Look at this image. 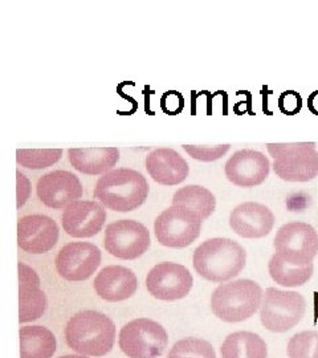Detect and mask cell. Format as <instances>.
I'll list each match as a JSON object with an SVG mask.
<instances>
[{
	"mask_svg": "<svg viewBox=\"0 0 318 358\" xmlns=\"http://www.w3.org/2000/svg\"><path fill=\"white\" fill-rule=\"evenodd\" d=\"M19 321L38 320L47 309V297L40 289V279L35 269L19 263Z\"/></svg>",
	"mask_w": 318,
	"mask_h": 358,
	"instance_id": "cell-18",
	"label": "cell"
},
{
	"mask_svg": "<svg viewBox=\"0 0 318 358\" xmlns=\"http://www.w3.org/2000/svg\"><path fill=\"white\" fill-rule=\"evenodd\" d=\"M149 195V183L140 171L133 169H117L99 178L94 189V198L103 207L127 213L137 210L145 203Z\"/></svg>",
	"mask_w": 318,
	"mask_h": 358,
	"instance_id": "cell-3",
	"label": "cell"
},
{
	"mask_svg": "<svg viewBox=\"0 0 318 358\" xmlns=\"http://www.w3.org/2000/svg\"><path fill=\"white\" fill-rule=\"evenodd\" d=\"M245 250L227 238L208 239L194 252V268L208 282H229L236 278L245 267Z\"/></svg>",
	"mask_w": 318,
	"mask_h": 358,
	"instance_id": "cell-2",
	"label": "cell"
},
{
	"mask_svg": "<svg viewBox=\"0 0 318 358\" xmlns=\"http://www.w3.org/2000/svg\"><path fill=\"white\" fill-rule=\"evenodd\" d=\"M36 192L38 199L47 207L65 210L82 196V185L73 173L56 170L38 179Z\"/></svg>",
	"mask_w": 318,
	"mask_h": 358,
	"instance_id": "cell-13",
	"label": "cell"
},
{
	"mask_svg": "<svg viewBox=\"0 0 318 358\" xmlns=\"http://www.w3.org/2000/svg\"><path fill=\"white\" fill-rule=\"evenodd\" d=\"M59 241L56 222L45 215H27L17 223V244L29 254L51 251Z\"/></svg>",
	"mask_w": 318,
	"mask_h": 358,
	"instance_id": "cell-14",
	"label": "cell"
},
{
	"mask_svg": "<svg viewBox=\"0 0 318 358\" xmlns=\"http://www.w3.org/2000/svg\"><path fill=\"white\" fill-rule=\"evenodd\" d=\"M68 157L71 165L77 171L88 176H99L112 171L120 159L117 148H84L69 149Z\"/></svg>",
	"mask_w": 318,
	"mask_h": 358,
	"instance_id": "cell-21",
	"label": "cell"
},
{
	"mask_svg": "<svg viewBox=\"0 0 318 358\" xmlns=\"http://www.w3.org/2000/svg\"><path fill=\"white\" fill-rule=\"evenodd\" d=\"M150 232L137 220L121 219L105 231V250L118 259L134 260L150 247Z\"/></svg>",
	"mask_w": 318,
	"mask_h": 358,
	"instance_id": "cell-10",
	"label": "cell"
},
{
	"mask_svg": "<svg viewBox=\"0 0 318 358\" xmlns=\"http://www.w3.org/2000/svg\"><path fill=\"white\" fill-rule=\"evenodd\" d=\"M229 226L245 239L264 238L275 226V215L267 206L244 202L235 207L229 215Z\"/></svg>",
	"mask_w": 318,
	"mask_h": 358,
	"instance_id": "cell-17",
	"label": "cell"
},
{
	"mask_svg": "<svg viewBox=\"0 0 318 358\" xmlns=\"http://www.w3.org/2000/svg\"><path fill=\"white\" fill-rule=\"evenodd\" d=\"M173 206L186 207L204 220L214 214L217 199L214 194L203 186L190 185L174 194Z\"/></svg>",
	"mask_w": 318,
	"mask_h": 358,
	"instance_id": "cell-24",
	"label": "cell"
},
{
	"mask_svg": "<svg viewBox=\"0 0 318 358\" xmlns=\"http://www.w3.org/2000/svg\"><path fill=\"white\" fill-rule=\"evenodd\" d=\"M19 336L20 358H51L56 352V338L45 327H24Z\"/></svg>",
	"mask_w": 318,
	"mask_h": 358,
	"instance_id": "cell-22",
	"label": "cell"
},
{
	"mask_svg": "<svg viewBox=\"0 0 318 358\" xmlns=\"http://www.w3.org/2000/svg\"><path fill=\"white\" fill-rule=\"evenodd\" d=\"M305 312L303 294L268 288L260 306V320L270 332H288L303 320Z\"/></svg>",
	"mask_w": 318,
	"mask_h": 358,
	"instance_id": "cell-6",
	"label": "cell"
},
{
	"mask_svg": "<svg viewBox=\"0 0 318 358\" xmlns=\"http://www.w3.org/2000/svg\"><path fill=\"white\" fill-rule=\"evenodd\" d=\"M65 338L68 346L77 353L102 357L115 345V322L101 312L82 310L68 321Z\"/></svg>",
	"mask_w": 318,
	"mask_h": 358,
	"instance_id": "cell-1",
	"label": "cell"
},
{
	"mask_svg": "<svg viewBox=\"0 0 318 358\" xmlns=\"http://www.w3.org/2000/svg\"><path fill=\"white\" fill-rule=\"evenodd\" d=\"M106 210L96 201H77L64 210L63 229L73 238H92L102 230Z\"/></svg>",
	"mask_w": 318,
	"mask_h": 358,
	"instance_id": "cell-16",
	"label": "cell"
},
{
	"mask_svg": "<svg viewBox=\"0 0 318 358\" xmlns=\"http://www.w3.org/2000/svg\"><path fill=\"white\" fill-rule=\"evenodd\" d=\"M159 103L166 115H177L185 108V99L177 90H168L162 94Z\"/></svg>",
	"mask_w": 318,
	"mask_h": 358,
	"instance_id": "cell-31",
	"label": "cell"
},
{
	"mask_svg": "<svg viewBox=\"0 0 318 358\" xmlns=\"http://www.w3.org/2000/svg\"><path fill=\"white\" fill-rule=\"evenodd\" d=\"M289 358H318V332L297 333L288 344Z\"/></svg>",
	"mask_w": 318,
	"mask_h": 358,
	"instance_id": "cell-28",
	"label": "cell"
},
{
	"mask_svg": "<svg viewBox=\"0 0 318 358\" xmlns=\"http://www.w3.org/2000/svg\"><path fill=\"white\" fill-rule=\"evenodd\" d=\"M192 275L185 266L164 262L147 273L146 287L149 294L158 300L175 301L185 299L192 288Z\"/></svg>",
	"mask_w": 318,
	"mask_h": 358,
	"instance_id": "cell-11",
	"label": "cell"
},
{
	"mask_svg": "<svg viewBox=\"0 0 318 358\" xmlns=\"http://www.w3.org/2000/svg\"><path fill=\"white\" fill-rule=\"evenodd\" d=\"M62 155V149H17L16 162L22 167L38 170L55 165Z\"/></svg>",
	"mask_w": 318,
	"mask_h": 358,
	"instance_id": "cell-26",
	"label": "cell"
},
{
	"mask_svg": "<svg viewBox=\"0 0 318 358\" xmlns=\"http://www.w3.org/2000/svg\"><path fill=\"white\" fill-rule=\"evenodd\" d=\"M17 177V208H20L24 205L31 194V183L26 178L24 174H22L20 171L16 173Z\"/></svg>",
	"mask_w": 318,
	"mask_h": 358,
	"instance_id": "cell-32",
	"label": "cell"
},
{
	"mask_svg": "<svg viewBox=\"0 0 318 358\" xmlns=\"http://www.w3.org/2000/svg\"><path fill=\"white\" fill-rule=\"evenodd\" d=\"M229 145H217V146H194L185 145L183 149L196 161L212 162L222 158L229 150Z\"/></svg>",
	"mask_w": 318,
	"mask_h": 358,
	"instance_id": "cell-29",
	"label": "cell"
},
{
	"mask_svg": "<svg viewBox=\"0 0 318 358\" xmlns=\"http://www.w3.org/2000/svg\"><path fill=\"white\" fill-rule=\"evenodd\" d=\"M101 264V251L94 244L73 242L64 245L56 257V269L68 282L89 279Z\"/></svg>",
	"mask_w": 318,
	"mask_h": 358,
	"instance_id": "cell-12",
	"label": "cell"
},
{
	"mask_svg": "<svg viewBox=\"0 0 318 358\" xmlns=\"http://www.w3.org/2000/svg\"><path fill=\"white\" fill-rule=\"evenodd\" d=\"M273 245L276 254L294 266L313 263L318 254V234L304 222H291L277 231Z\"/></svg>",
	"mask_w": 318,
	"mask_h": 358,
	"instance_id": "cell-9",
	"label": "cell"
},
{
	"mask_svg": "<svg viewBox=\"0 0 318 358\" xmlns=\"http://www.w3.org/2000/svg\"><path fill=\"white\" fill-rule=\"evenodd\" d=\"M270 164L268 157L252 149H243L229 158L226 164V177L239 187L261 185L269 176Z\"/></svg>",
	"mask_w": 318,
	"mask_h": 358,
	"instance_id": "cell-15",
	"label": "cell"
},
{
	"mask_svg": "<svg viewBox=\"0 0 318 358\" xmlns=\"http://www.w3.org/2000/svg\"><path fill=\"white\" fill-rule=\"evenodd\" d=\"M203 219L189 208L171 206L155 219L154 231L158 242L170 248H185L201 235Z\"/></svg>",
	"mask_w": 318,
	"mask_h": 358,
	"instance_id": "cell-8",
	"label": "cell"
},
{
	"mask_svg": "<svg viewBox=\"0 0 318 358\" xmlns=\"http://www.w3.org/2000/svg\"><path fill=\"white\" fill-rule=\"evenodd\" d=\"M276 176L287 182H309L318 176V152L315 142L268 143Z\"/></svg>",
	"mask_w": 318,
	"mask_h": 358,
	"instance_id": "cell-5",
	"label": "cell"
},
{
	"mask_svg": "<svg viewBox=\"0 0 318 358\" xmlns=\"http://www.w3.org/2000/svg\"><path fill=\"white\" fill-rule=\"evenodd\" d=\"M220 352L223 358H267L268 356L266 341L252 332L229 334Z\"/></svg>",
	"mask_w": 318,
	"mask_h": 358,
	"instance_id": "cell-23",
	"label": "cell"
},
{
	"mask_svg": "<svg viewBox=\"0 0 318 358\" xmlns=\"http://www.w3.org/2000/svg\"><path fill=\"white\" fill-rule=\"evenodd\" d=\"M269 275L273 282L282 287H301L304 285L313 275V263L306 266H294L284 259H281L277 254L272 256L269 260Z\"/></svg>",
	"mask_w": 318,
	"mask_h": 358,
	"instance_id": "cell-25",
	"label": "cell"
},
{
	"mask_svg": "<svg viewBox=\"0 0 318 358\" xmlns=\"http://www.w3.org/2000/svg\"><path fill=\"white\" fill-rule=\"evenodd\" d=\"M93 284L96 294L110 303L130 299L138 288L136 273L122 266H109L101 269Z\"/></svg>",
	"mask_w": 318,
	"mask_h": 358,
	"instance_id": "cell-19",
	"label": "cell"
},
{
	"mask_svg": "<svg viewBox=\"0 0 318 358\" xmlns=\"http://www.w3.org/2000/svg\"><path fill=\"white\" fill-rule=\"evenodd\" d=\"M146 170L159 185L175 186L187 178L190 167L174 149H157L146 157Z\"/></svg>",
	"mask_w": 318,
	"mask_h": 358,
	"instance_id": "cell-20",
	"label": "cell"
},
{
	"mask_svg": "<svg viewBox=\"0 0 318 358\" xmlns=\"http://www.w3.org/2000/svg\"><path fill=\"white\" fill-rule=\"evenodd\" d=\"M279 109L281 113L287 115H297L303 108V99L294 90H285L279 97Z\"/></svg>",
	"mask_w": 318,
	"mask_h": 358,
	"instance_id": "cell-30",
	"label": "cell"
},
{
	"mask_svg": "<svg viewBox=\"0 0 318 358\" xmlns=\"http://www.w3.org/2000/svg\"><path fill=\"white\" fill-rule=\"evenodd\" d=\"M167 358H217V355L208 341L187 337L171 348Z\"/></svg>",
	"mask_w": 318,
	"mask_h": 358,
	"instance_id": "cell-27",
	"label": "cell"
},
{
	"mask_svg": "<svg viewBox=\"0 0 318 358\" xmlns=\"http://www.w3.org/2000/svg\"><path fill=\"white\" fill-rule=\"evenodd\" d=\"M261 287L248 279L219 285L211 296L214 315L226 322H242L254 316L263 301Z\"/></svg>",
	"mask_w": 318,
	"mask_h": 358,
	"instance_id": "cell-4",
	"label": "cell"
},
{
	"mask_svg": "<svg viewBox=\"0 0 318 358\" xmlns=\"http://www.w3.org/2000/svg\"><path fill=\"white\" fill-rule=\"evenodd\" d=\"M60 358H87L85 356H76V355H69V356H64Z\"/></svg>",
	"mask_w": 318,
	"mask_h": 358,
	"instance_id": "cell-33",
	"label": "cell"
},
{
	"mask_svg": "<svg viewBox=\"0 0 318 358\" xmlns=\"http://www.w3.org/2000/svg\"><path fill=\"white\" fill-rule=\"evenodd\" d=\"M167 344L165 328L150 319L130 321L120 333V348L129 358L161 357Z\"/></svg>",
	"mask_w": 318,
	"mask_h": 358,
	"instance_id": "cell-7",
	"label": "cell"
}]
</instances>
